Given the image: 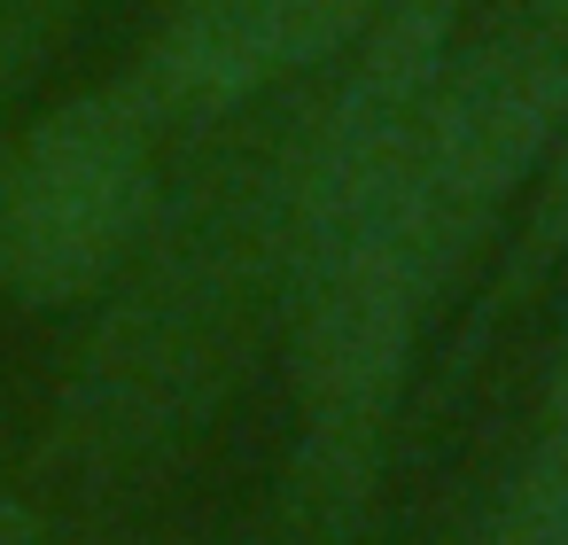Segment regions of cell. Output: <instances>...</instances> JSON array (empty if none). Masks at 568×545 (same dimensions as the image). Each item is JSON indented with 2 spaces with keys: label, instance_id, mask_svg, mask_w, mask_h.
<instances>
[{
  "label": "cell",
  "instance_id": "obj_6",
  "mask_svg": "<svg viewBox=\"0 0 568 545\" xmlns=\"http://www.w3.org/2000/svg\"><path fill=\"white\" fill-rule=\"evenodd\" d=\"M0 545H55V537H48V522H40V506H32V498H17L9 483H0Z\"/></svg>",
  "mask_w": 568,
  "mask_h": 545
},
{
  "label": "cell",
  "instance_id": "obj_1",
  "mask_svg": "<svg viewBox=\"0 0 568 545\" xmlns=\"http://www.w3.org/2000/svg\"><path fill=\"white\" fill-rule=\"evenodd\" d=\"M459 24L467 0H397L335 63L180 149L141 250L87 304L40 444L48 467L118 483L219 421L257 351H281L288 289L335 188L397 133Z\"/></svg>",
  "mask_w": 568,
  "mask_h": 545
},
{
  "label": "cell",
  "instance_id": "obj_4",
  "mask_svg": "<svg viewBox=\"0 0 568 545\" xmlns=\"http://www.w3.org/2000/svg\"><path fill=\"white\" fill-rule=\"evenodd\" d=\"M389 9L397 0H164L125 79L180 141H195L257 94L335 63Z\"/></svg>",
  "mask_w": 568,
  "mask_h": 545
},
{
  "label": "cell",
  "instance_id": "obj_8",
  "mask_svg": "<svg viewBox=\"0 0 568 545\" xmlns=\"http://www.w3.org/2000/svg\"><path fill=\"white\" fill-rule=\"evenodd\" d=\"M444 545H475V522H459V529H452V537H444Z\"/></svg>",
  "mask_w": 568,
  "mask_h": 545
},
{
  "label": "cell",
  "instance_id": "obj_3",
  "mask_svg": "<svg viewBox=\"0 0 568 545\" xmlns=\"http://www.w3.org/2000/svg\"><path fill=\"white\" fill-rule=\"evenodd\" d=\"M180 149L125 71L32 110L0 141V296L87 312L141 250Z\"/></svg>",
  "mask_w": 568,
  "mask_h": 545
},
{
  "label": "cell",
  "instance_id": "obj_5",
  "mask_svg": "<svg viewBox=\"0 0 568 545\" xmlns=\"http://www.w3.org/2000/svg\"><path fill=\"white\" fill-rule=\"evenodd\" d=\"M87 9L94 0H0V141L17 133L24 94L63 55V40L87 24Z\"/></svg>",
  "mask_w": 568,
  "mask_h": 545
},
{
  "label": "cell",
  "instance_id": "obj_2",
  "mask_svg": "<svg viewBox=\"0 0 568 545\" xmlns=\"http://www.w3.org/2000/svg\"><path fill=\"white\" fill-rule=\"evenodd\" d=\"M568 110V48L521 9L459 24L452 55L405 110V125L366 157L312 234L281 359H288V498L296 545H351L374 506L413 366L452 320L467 273L514 226Z\"/></svg>",
  "mask_w": 568,
  "mask_h": 545
},
{
  "label": "cell",
  "instance_id": "obj_7",
  "mask_svg": "<svg viewBox=\"0 0 568 545\" xmlns=\"http://www.w3.org/2000/svg\"><path fill=\"white\" fill-rule=\"evenodd\" d=\"M521 9H529V17H537V24H545V32L568 48V0H521Z\"/></svg>",
  "mask_w": 568,
  "mask_h": 545
}]
</instances>
